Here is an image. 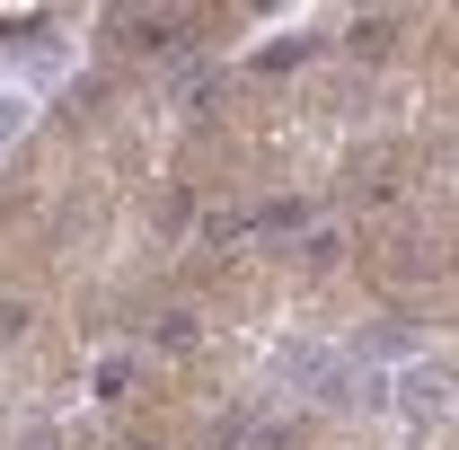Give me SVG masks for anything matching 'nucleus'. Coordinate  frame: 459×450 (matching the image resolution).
<instances>
[{"label":"nucleus","mask_w":459,"mask_h":450,"mask_svg":"<svg viewBox=\"0 0 459 450\" xmlns=\"http://www.w3.org/2000/svg\"><path fill=\"white\" fill-rule=\"evenodd\" d=\"M18 124H27V107H18V98H0V142H18Z\"/></svg>","instance_id":"nucleus-1"}]
</instances>
